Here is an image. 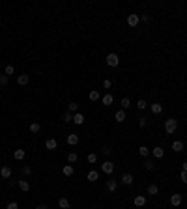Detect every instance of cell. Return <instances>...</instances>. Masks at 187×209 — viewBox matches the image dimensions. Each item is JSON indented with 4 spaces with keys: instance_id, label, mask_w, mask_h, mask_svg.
Masks as SVG:
<instances>
[{
    "instance_id": "6da1fadb",
    "label": "cell",
    "mask_w": 187,
    "mask_h": 209,
    "mask_svg": "<svg viewBox=\"0 0 187 209\" xmlns=\"http://www.w3.org/2000/svg\"><path fill=\"white\" fill-rule=\"evenodd\" d=\"M176 129H178V119H174V118L165 119V131H167V135H174Z\"/></svg>"
},
{
    "instance_id": "7a4b0ae2",
    "label": "cell",
    "mask_w": 187,
    "mask_h": 209,
    "mask_svg": "<svg viewBox=\"0 0 187 209\" xmlns=\"http://www.w3.org/2000/svg\"><path fill=\"white\" fill-rule=\"evenodd\" d=\"M118 64H120V58H118V54H116V52L107 54V65H111V67H116Z\"/></svg>"
},
{
    "instance_id": "3957f363",
    "label": "cell",
    "mask_w": 187,
    "mask_h": 209,
    "mask_svg": "<svg viewBox=\"0 0 187 209\" xmlns=\"http://www.w3.org/2000/svg\"><path fill=\"white\" fill-rule=\"evenodd\" d=\"M101 172H105L107 175H111V174L114 172V162H111V161H105V162L101 164Z\"/></svg>"
},
{
    "instance_id": "277c9868",
    "label": "cell",
    "mask_w": 187,
    "mask_h": 209,
    "mask_svg": "<svg viewBox=\"0 0 187 209\" xmlns=\"http://www.w3.org/2000/svg\"><path fill=\"white\" fill-rule=\"evenodd\" d=\"M139 21H140V17H139L137 13H131V15L127 17V24H129V26H137Z\"/></svg>"
},
{
    "instance_id": "5b68a950",
    "label": "cell",
    "mask_w": 187,
    "mask_h": 209,
    "mask_svg": "<svg viewBox=\"0 0 187 209\" xmlns=\"http://www.w3.org/2000/svg\"><path fill=\"white\" fill-rule=\"evenodd\" d=\"M0 178H4V179L12 178V168H9V166H2V168H0Z\"/></svg>"
},
{
    "instance_id": "8992f818",
    "label": "cell",
    "mask_w": 187,
    "mask_h": 209,
    "mask_svg": "<svg viewBox=\"0 0 187 209\" xmlns=\"http://www.w3.org/2000/svg\"><path fill=\"white\" fill-rule=\"evenodd\" d=\"M182 200H183L182 194H172V196H170V204H172L174 207H178V205L182 204Z\"/></svg>"
},
{
    "instance_id": "52a82bcc",
    "label": "cell",
    "mask_w": 187,
    "mask_h": 209,
    "mask_svg": "<svg viewBox=\"0 0 187 209\" xmlns=\"http://www.w3.org/2000/svg\"><path fill=\"white\" fill-rule=\"evenodd\" d=\"M28 80H30L28 75H17V84H19V86H26Z\"/></svg>"
},
{
    "instance_id": "ba28073f",
    "label": "cell",
    "mask_w": 187,
    "mask_h": 209,
    "mask_svg": "<svg viewBox=\"0 0 187 209\" xmlns=\"http://www.w3.org/2000/svg\"><path fill=\"white\" fill-rule=\"evenodd\" d=\"M107 189H109V192H114V191L118 189L116 179H107Z\"/></svg>"
},
{
    "instance_id": "9c48e42d",
    "label": "cell",
    "mask_w": 187,
    "mask_h": 209,
    "mask_svg": "<svg viewBox=\"0 0 187 209\" xmlns=\"http://www.w3.org/2000/svg\"><path fill=\"white\" fill-rule=\"evenodd\" d=\"M19 189L23 191V192H28L30 191V183L26 179H19Z\"/></svg>"
},
{
    "instance_id": "30bf717a",
    "label": "cell",
    "mask_w": 187,
    "mask_h": 209,
    "mask_svg": "<svg viewBox=\"0 0 187 209\" xmlns=\"http://www.w3.org/2000/svg\"><path fill=\"white\" fill-rule=\"evenodd\" d=\"M133 204H135L137 207H142V205H146V198H144V196H135V198H133Z\"/></svg>"
},
{
    "instance_id": "8fae6325",
    "label": "cell",
    "mask_w": 187,
    "mask_h": 209,
    "mask_svg": "<svg viewBox=\"0 0 187 209\" xmlns=\"http://www.w3.org/2000/svg\"><path fill=\"white\" fill-rule=\"evenodd\" d=\"M68 144L69 146H77V144H79V135H68Z\"/></svg>"
},
{
    "instance_id": "7c38bea8",
    "label": "cell",
    "mask_w": 187,
    "mask_h": 209,
    "mask_svg": "<svg viewBox=\"0 0 187 209\" xmlns=\"http://www.w3.org/2000/svg\"><path fill=\"white\" fill-rule=\"evenodd\" d=\"M101 101H103V105H105V106H111V105H112V101H114V97H112L111 93H107V95H103V97H101Z\"/></svg>"
},
{
    "instance_id": "4fadbf2b",
    "label": "cell",
    "mask_w": 187,
    "mask_h": 209,
    "mask_svg": "<svg viewBox=\"0 0 187 209\" xmlns=\"http://www.w3.org/2000/svg\"><path fill=\"white\" fill-rule=\"evenodd\" d=\"M73 123H77V125H82V123H84V116H82L81 112L73 114Z\"/></svg>"
},
{
    "instance_id": "5bb4252c",
    "label": "cell",
    "mask_w": 187,
    "mask_h": 209,
    "mask_svg": "<svg viewBox=\"0 0 187 209\" xmlns=\"http://www.w3.org/2000/svg\"><path fill=\"white\" fill-rule=\"evenodd\" d=\"M13 157H15L17 161H23V159L26 157V151H25V149H15V151H13Z\"/></svg>"
},
{
    "instance_id": "9a60e30c",
    "label": "cell",
    "mask_w": 187,
    "mask_h": 209,
    "mask_svg": "<svg viewBox=\"0 0 187 209\" xmlns=\"http://www.w3.org/2000/svg\"><path fill=\"white\" fill-rule=\"evenodd\" d=\"M56 146H58V142L54 140V138H47V142H45V148L47 149H56Z\"/></svg>"
},
{
    "instance_id": "2e32d148",
    "label": "cell",
    "mask_w": 187,
    "mask_h": 209,
    "mask_svg": "<svg viewBox=\"0 0 187 209\" xmlns=\"http://www.w3.org/2000/svg\"><path fill=\"white\" fill-rule=\"evenodd\" d=\"M133 181L135 179H133V175H131V174H124L122 175V183L124 185H133Z\"/></svg>"
},
{
    "instance_id": "e0dca14e",
    "label": "cell",
    "mask_w": 187,
    "mask_h": 209,
    "mask_svg": "<svg viewBox=\"0 0 187 209\" xmlns=\"http://www.w3.org/2000/svg\"><path fill=\"white\" fill-rule=\"evenodd\" d=\"M86 178H88V181L95 183V181H97V178H99V174H97L95 170H90V172H88V175H86Z\"/></svg>"
},
{
    "instance_id": "ac0fdd59",
    "label": "cell",
    "mask_w": 187,
    "mask_h": 209,
    "mask_svg": "<svg viewBox=\"0 0 187 209\" xmlns=\"http://www.w3.org/2000/svg\"><path fill=\"white\" fill-rule=\"evenodd\" d=\"M172 149H174L176 153H180V151L183 149V142H182V140H176V142H172Z\"/></svg>"
},
{
    "instance_id": "d6986e66",
    "label": "cell",
    "mask_w": 187,
    "mask_h": 209,
    "mask_svg": "<svg viewBox=\"0 0 187 209\" xmlns=\"http://www.w3.org/2000/svg\"><path fill=\"white\" fill-rule=\"evenodd\" d=\"M150 108H152V114H161L163 112V105H159V103H153Z\"/></svg>"
},
{
    "instance_id": "ffe728a7",
    "label": "cell",
    "mask_w": 187,
    "mask_h": 209,
    "mask_svg": "<svg viewBox=\"0 0 187 209\" xmlns=\"http://www.w3.org/2000/svg\"><path fill=\"white\" fill-rule=\"evenodd\" d=\"M163 155H165V149L163 148H153V157H155V159H163Z\"/></svg>"
},
{
    "instance_id": "44dd1931",
    "label": "cell",
    "mask_w": 187,
    "mask_h": 209,
    "mask_svg": "<svg viewBox=\"0 0 187 209\" xmlns=\"http://www.w3.org/2000/svg\"><path fill=\"white\" fill-rule=\"evenodd\" d=\"M62 172H64V175H68V178H71V175H73V166H71V164H65V166L62 168Z\"/></svg>"
},
{
    "instance_id": "7402d4cb",
    "label": "cell",
    "mask_w": 187,
    "mask_h": 209,
    "mask_svg": "<svg viewBox=\"0 0 187 209\" xmlns=\"http://www.w3.org/2000/svg\"><path fill=\"white\" fill-rule=\"evenodd\" d=\"M58 205H60V209H69V200H68V198H60V200H58Z\"/></svg>"
},
{
    "instance_id": "603a6c76",
    "label": "cell",
    "mask_w": 187,
    "mask_h": 209,
    "mask_svg": "<svg viewBox=\"0 0 187 209\" xmlns=\"http://www.w3.org/2000/svg\"><path fill=\"white\" fill-rule=\"evenodd\" d=\"M159 192V187L155 185V183H152V185H148V194H152V196H155Z\"/></svg>"
},
{
    "instance_id": "cb8c5ba5",
    "label": "cell",
    "mask_w": 187,
    "mask_h": 209,
    "mask_svg": "<svg viewBox=\"0 0 187 209\" xmlns=\"http://www.w3.org/2000/svg\"><path fill=\"white\" fill-rule=\"evenodd\" d=\"M88 99H90V101H97V99H101V95H99V92L92 90L90 93H88Z\"/></svg>"
},
{
    "instance_id": "d4e9b609",
    "label": "cell",
    "mask_w": 187,
    "mask_h": 209,
    "mask_svg": "<svg viewBox=\"0 0 187 209\" xmlns=\"http://www.w3.org/2000/svg\"><path fill=\"white\" fill-rule=\"evenodd\" d=\"M114 118H116V122H120V123H122L124 119H125V110H118Z\"/></svg>"
},
{
    "instance_id": "484cf974",
    "label": "cell",
    "mask_w": 187,
    "mask_h": 209,
    "mask_svg": "<svg viewBox=\"0 0 187 209\" xmlns=\"http://www.w3.org/2000/svg\"><path fill=\"white\" fill-rule=\"evenodd\" d=\"M139 153H140V157H148V155H150V148L140 146V148H139Z\"/></svg>"
},
{
    "instance_id": "4316f807",
    "label": "cell",
    "mask_w": 187,
    "mask_h": 209,
    "mask_svg": "<svg viewBox=\"0 0 187 209\" xmlns=\"http://www.w3.org/2000/svg\"><path fill=\"white\" fill-rule=\"evenodd\" d=\"M39 129H41V125L38 122H32L30 123V131H32V133H39Z\"/></svg>"
},
{
    "instance_id": "83f0119b",
    "label": "cell",
    "mask_w": 187,
    "mask_h": 209,
    "mask_svg": "<svg viewBox=\"0 0 187 209\" xmlns=\"http://www.w3.org/2000/svg\"><path fill=\"white\" fill-rule=\"evenodd\" d=\"M77 108H79V105H77V103H69V105H68V110H69L71 114H77Z\"/></svg>"
},
{
    "instance_id": "f1b7e54d",
    "label": "cell",
    "mask_w": 187,
    "mask_h": 209,
    "mask_svg": "<svg viewBox=\"0 0 187 209\" xmlns=\"http://www.w3.org/2000/svg\"><path fill=\"white\" fill-rule=\"evenodd\" d=\"M68 161H69V162H77V161H79V155H77L75 151H71L69 155H68Z\"/></svg>"
},
{
    "instance_id": "f546056e",
    "label": "cell",
    "mask_w": 187,
    "mask_h": 209,
    "mask_svg": "<svg viewBox=\"0 0 187 209\" xmlns=\"http://www.w3.org/2000/svg\"><path fill=\"white\" fill-rule=\"evenodd\" d=\"M131 106V101H129V97H124L122 99V110H125V108Z\"/></svg>"
},
{
    "instance_id": "4dcf8cb0",
    "label": "cell",
    "mask_w": 187,
    "mask_h": 209,
    "mask_svg": "<svg viewBox=\"0 0 187 209\" xmlns=\"http://www.w3.org/2000/svg\"><path fill=\"white\" fill-rule=\"evenodd\" d=\"M64 122L65 123H69V122H73V114L68 110V112H64Z\"/></svg>"
},
{
    "instance_id": "1f68e13d",
    "label": "cell",
    "mask_w": 187,
    "mask_h": 209,
    "mask_svg": "<svg viewBox=\"0 0 187 209\" xmlns=\"http://www.w3.org/2000/svg\"><path fill=\"white\" fill-rule=\"evenodd\" d=\"M144 168H146V170H153V161L146 159V161H144Z\"/></svg>"
},
{
    "instance_id": "d6a6232c",
    "label": "cell",
    "mask_w": 187,
    "mask_h": 209,
    "mask_svg": "<svg viewBox=\"0 0 187 209\" xmlns=\"http://www.w3.org/2000/svg\"><path fill=\"white\" fill-rule=\"evenodd\" d=\"M13 65H6V69H4V75H13Z\"/></svg>"
},
{
    "instance_id": "836d02e7",
    "label": "cell",
    "mask_w": 187,
    "mask_h": 209,
    "mask_svg": "<svg viewBox=\"0 0 187 209\" xmlns=\"http://www.w3.org/2000/svg\"><path fill=\"white\" fill-rule=\"evenodd\" d=\"M137 105H139V108H140V110H144V108H146V106H148V103H146V101H144V99H140V101H139V103H137Z\"/></svg>"
},
{
    "instance_id": "e575fe53",
    "label": "cell",
    "mask_w": 187,
    "mask_h": 209,
    "mask_svg": "<svg viewBox=\"0 0 187 209\" xmlns=\"http://www.w3.org/2000/svg\"><path fill=\"white\" fill-rule=\"evenodd\" d=\"M8 84V75H0V86H6Z\"/></svg>"
},
{
    "instance_id": "d590c367",
    "label": "cell",
    "mask_w": 187,
    "mask_h": 209,
    "mask_svg": "<svg viewBox=\"0 0 187 209\" xmlns=\"http://www.w3.org/2000/svg\"><path fill=\"white\" fill-rule=\"evenodd\" d=\"M6 209H19V204H17V202H9V204L6 205Z\"/></svg>"
},
{
    "instance_id": "8d00e7d4",
    "label": "cell",
    "mask_w": 187,
    "mask_h": 209,
    "mask_svg": "<svg viewBox=\"0 0 187 209\" xmlns=\"http://www.w3.org/2000/svg\"><path fill=\"white\" fill-rule=\"evenodd\" d=\"M146 123H148V118H139V125L140 127H146Z\"/></svg>"
},
{
    "instance_id": "74e56055",
    "label": "cell",
    "mask_w": 187,
    "mask_h": 209,
    "mask_svg": "<svg viewBox=\"0 0 187 209\" xmlns=\"http://www.w3.org/2000/svg\"><path fill=\"white\" fill-rule=\"evenodd\" d=\"M97 161V155L95 153H90V155H88V162H95Z\"/></svg>"
},
{
    "instance_id": "f35d334b",
    "label": "cell",
    "mask_w": 187,
    "mask_h": 209,
    "mask_svg": "<svg viewBox=\"0 0 187 209\" xmlns=\"http://www.w3.org/2000/svg\"><path fill=\"white\" fill-rule=\"evenodd\" d=\"M101 153H103V155H107V157H109V155H111V153H112V149H111V148H103V149H101Z\"/></svg>"
},
{
    "instance_id": "ab89813d",
    "label": "cell",
    "mask_w": 187,
    "mask_h": 209,
    "mask_svg": "<svg viewBox=\"0 0 187 209\" xmlns=\"http://www.w3.org/2000/svg\"><path fill=\"white\" fill-rule=\"evenodd\" d=\"M23 174H25V175H30V174H32V168H30V166H23Z\"/></svg>"
},
{
    "instance_id": "60d3db41",
    "label": "cell",
    "mask_w": 187,
    "mask_h": 209,
    "mask_svg": "<svg viewBox=\"0 0 187 209\" xmlns=\"http://www.w3.org/2000/svg\"><path fill=\"white\" fill-rule=\"evenodd\" d=\"M111 86H112V82L109 80V79H105V80H103V88H107V90H109V88H111Z\"/></svg>"
},
{
    "instance_id": "b9f144b4",
    "label": "cell",
    "mask_w": 187,
    "mask_h": 209,
    "mask_svg": "<svg viewBox=\"0 0 187 209\" xmlns=\"http://www.w3.org/2000/svg\"><path fill=\"white\" fill-rule=\"evenodd\" d=\"M180 179L187 185V172H182V174H180Z\"/></svg>"
},
{
    "instance_id": "7bdbcfd3",
    "label": "cell",
    "mask_w": 187,
    "mask_h": 209,
    "mask_svg": "<svg viewBox=\"0 0 187 209\" xmlns=\"http://www.w3.org/2000/svg\"><path fill=\"white\" fill-rule=\"evenodd\" d=\"M36 209H49V207H47V205H38Z\"/></svg>"
},
{
    "instance_id": "ee69618b",
    "label": "cell",
    "mask_w": 187,
    "mask_h": 209,
    "mask_svg": "<svg viewBox=\"0 0 187 209\" xmlns=\"http://www.w3.org/2000/svg\"><path fill=\"white\" fill-rule=\"evenodd\" d=\"M182 172H187V162H183V170Z\"/></svg>"
}]
</instances>
